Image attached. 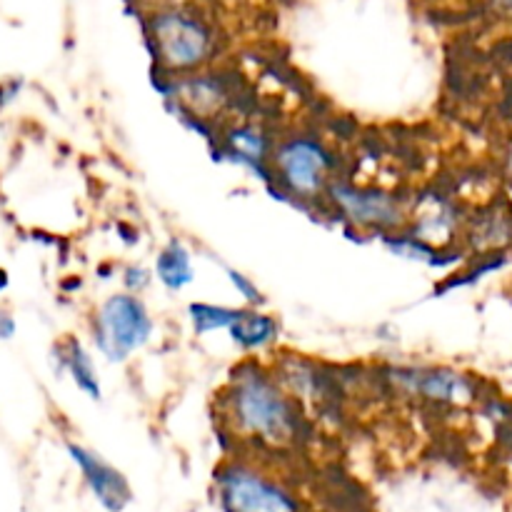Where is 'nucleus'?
I'll return each instance as SVG.
<instances>
[{
	"instance_id": "1",
	"label": "nucleus",
	"mask_w": 512,
	"mask_h": 512,
	"mask_svg": "<svg viewBox=\"0 0 512 512\" xmlns=\"http://www.w3.org/2000/svg\"><path fill=\"white\" fill-rule=\"evenodd\" d=\"M218 403L235 440L290 448L303 438L305 418L298 400L285 390L273 368L258 360H243L230 370Z\"/></svg>"
},
{
	"instance_id": "2",
	"label": "nucleus",
	"mask_w": 512,
	"mask_h": 512,
	"mask_svg": "<svg viewBox=\"0 0 512 512\" xmlns=\"http://www.w3.org/2000/svg\"><path fill=\"white\" fill-rule=\"evenodd\" d=\"M145 35L155 68L170 78L200 73L218 53V33L210 20L185 5H160L150 10Z\"/></svg>"
},
{
	"instance_id": "3",
	"label": "nucleus",
	"mask_w": 512,
	"mask_h": 512,
	"mask_svg": "<svg viewBox=\"0 0 512 512\" xmlns=\"http://www.w3.org/2000/svg\"><path fill=\"white\" fill-rule=\"evenodd\" d=\"M335 168H338V158L333 148L315 133L285 135L275 140L273 155H270L275 190L283 198H293L295 203L325 200V193L335 180Z\"/></svg>"
},
{
	"instance_id": "4",
	"label": "nucleus",
	"mask_w": 512,
	"mask_h": 512,
	"mask_svg": "<svg viewBox=\"0 0 512 512\" xmlns=\"http://www.w3.org/2000/svg\"><path fill=\"white\" fill-rule=\"evenodd\" d=\"M213 488L220 512H305L303 498L283 478L248 460H223Z\"/></svg>"
},
{
	"instance_id": "5",
	"label": "nucleus",
	"mask_w": 512,
	"mask_h": 512,
	"mask_svg": "<svg viewBox=\"0 0 512 512\" xmlns=\"http://www.w3.org/2000/svg\"><path fill=\"white\" fill-rule=\"evenodd\" d=\"M155 320L140 295H108L90 318V340L108 363L123 365L153 340Z\"/></svg>"
},
{
	"instance_id": "6",
	"label": "nucleus",
	"mask_w": 512,
	"mask_h": 512,
	"mask_svg": "<svg viewBox=\"0 0 512 512\" xmlns=\"http://www.w3.org/2000/svg\"><path fill=\"white\" fill-rule=\"evenodd\" d=\"M325 200L333 213L358 233L383 238L388 233L405 230L408 223V208L403 200L390 190L373 188V185H355L350 180L335 178L325 193Z\"/></svg>"
},
{
	"instance_id": "7",
	"label": "nucleus",
	"mask_w": 512,
	"mask_h": 512,
	"mask_svg": "<svg viewBox=\"0 0 512 512\" xmlns=\"http://www.w3.org/2000/svg\"><path fill=\"white\" fill-rule=\"evenodd\" d=\"M275 138L258 123H233L215 138L213 158L225 160L230 165L248 170L265 185H273L270 173V155H273Z\"/></svg>"
},
{
	"instance_id": "8",
	"label": "nucleus",
	"mask_w": 512,
	"mask_h": 512,
	"mask_svg": "<svg viewBox=\"0 0 512 512\" xmlns=\"http://www.w3.org/2000/svg\"><path fill=\"white\" fill-rule=\"evenodd\" d=\"M65 450H68L70 460L80 470L83 483L88 485L90 495H93L100 508L105 512H125L130 508L133 488H130L128 478L113 463H108L98 450L73 443V440L65 443Z\"/></svg>"
},
{
	"instance_id": "9",
	"label": "nucleus",
	"mask_w": 512,
	"mask_h": 512,
	"mask_svg": "<svg viewBox=\"0 0 512 512\" xmlns=\"http://www.w3.org/2000/svg\"><path fill=\"white\" fill-rule=\"evenodd\" d=\"M388 380L398 390L443 405H465L473 400V383L465 375L450 368H430V365H403L388 373Z\"/></svg>"
},
{
	"instance_id": "10",
	"label": "nucleus",
	"mask_w": 512,
	"mask_h": 512,
	"mask_svg": "<svg viewBox=\"0 0 512 512\" xmlns=\"http://www.w3.org/2000/svg\"><path fill=\"white\" fill-rule=\"evenodd\" d=\"M460 228L458 208L448 198L440 195H425L413 210H408V223L405 230L423 243L433 245L435 250H445L455 240Z\"/></svg>"
},
{
	"instance_id": "11",
	"label": "nucleus",
	"mask_w": 512,
	"mask_h": 512,
	"mask_svg": "<svg viewBox=\"0 0 512 512\" xmlns=\"http://www.w3.org/2000/svg\"><path fill=\"white\" fill-rule=\"evenodd\" d=\"M53 370L55 375H68L75 388L93 403L103 398V385L93 355L78 338H65L53 345Z\"/></svg>"
},
{
	"instance_id": "12",
	"label": "nucleus",
	"mask_w": 512,
	"mask_h": 512,
	"mask_svg": "<svg viewBox=\"0 0 512 512\" xmlns=\"http://www.w3.org/2000/svg\"><path fill=\"white\" fill-rule=\"evenodd\" d=\"M230 343L245 355L263 353V350L273 348L280 340V320L275 315L265 313L263 308H248L240 305L238 318L228 328Z\"/></svg>"
},
{
	"instance_id": "13",
	"label": "nucleus",
	"mask_w": 512,
	"mask_h": 512,
	"mask_svg": "<svg viewBox=\"0 0 512 512\" xmlns=\"http://www.w3.org/2000/svg\"><path fill=\"white\" fill-rule=\"evenodd\" d=\"M153 275L168 293H183L195 280L193 250L180 238H170L155 255Z\"/></svg>"
},
{
	"instance_id": "14",
	"label": "nucleus",
	"mask_w": 512,
	"mask_h": 512,
	"mask_svg": "<svg viewBox=\"0 0 512 512\" xmlns=\"http://www.w3.org/2000/svg\"><path fill=\"white\" fill-rule=\"evenodd\" d=\"M238 310L240 308H233V305L208 303V300H193V303H188L185 313H188V323H190V328H193V333L198 335V338H203V335L220 333V330H225V333H228V328L233 325V320L238 318Z\"/></svg>"
},
{
	"instance_id": "15",
	"label": "nucleus",
	"mask_w": 512,
	"mask_h": 512,
	"mask_svg": "<svg viewBox=\"0 0 512 512\" xmlns=\"http://www.w3.org/2000/svg\"><path fill=\"white\" fill-rule=\"evenodd\" d=\"M380 243H383V248L388 250V253H393L395 258L400 260H408V263L430 265V268H435V265H445L443 260H440L443 258V250H435L433 245L423 243L420 238L410 235L408 230H398V233L383 235Z\"/></svg>"
},
{
	"instance_id": "16",
	"label": "nucleus",
	"mask_w": 512,
	"mask_h": 512,
	"mask_svg": "<svg viewBox=\"0 0 512 512\" xmlns=\"http://www.w3.org/2000/svg\"><path fill=\"white\" fill-rule=\"evenodd\" d=\"M225 275H228L230 285H233L235 293L245 300V305H248V308H263L265 295L253 278H248V275L240 273V270H235V268H225Z\"/></svg>"
},
{
	"instance_id": "17",
	"label": "nucleus",
	"mask_w": 512,
	"mask_h": 512,
	"mask_svg": "<svg viewBox=\"0 0 512 512\" xmlns=\"http://www.w3.org/2000/svg\"><path fill=\"white\" fill-rule=\"evenodd\" d=\"M150 283H153V273H150L148 268H143V265H128V268L123 270L125 293L140 295L145 288H150Z\"/></svg>"
},
{
	"instance_id": "18",
	"label": "nucleus",
	"mask_w": 512,
	"mask_h": 512,
	"mask_svg": "<svg viewBox=\"0 0 512 512\" xmlns=\"http://www.w3.org/2000/svg\"><path fill=\"white\" fill-rule=\"evenodd\" d=\"M15 333H18L15 315L10 313L8 308H3V305H0V340H3V343H8V340L15 338Z\"/></svg>"
},
{
	"instance_id": "19",
	"label": "nucleus",
	"mask_w": 512,
	"mask_h": 512,
	"mask_svg": "<svg viewBox=\"0 0 512 512\" xmlns=\"http://www.w3.org/2000/svg\"><path fill=\"white\" fill-rule=\"evenodd\" d=\"M8 285H10V275H8V270L0 268V295H3L5 290H8Z\"/></svg>"
},
{
	"instance_id": "20",
	"label": "nucleus",
	"mask_w": 512,
	"mask_h": 512,
	"mask_svg": "<svg viewBox=\"0 0 512 512\" xmlns=\"http://www.w3.org/2000/svg\"><path fill=\"white\" fill-rule=\"evenodd\" d=\"M500 5H503V8H510L512 10V0H498Z\"/></svg>"
}]
</instances>
